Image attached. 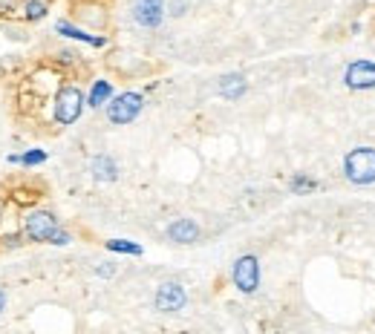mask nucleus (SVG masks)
I'll use <instances>...</instances> for the list:
<instances>
[{
	"label": "nucleus",
	"instance_id": "obj_7",
	"mask_svg": "<svg viewBox=\"0 0 375 334\" xmlns=\"http://www.w3.org/2000/svg\"><path fill=\"white\" fill-rule=\"evenodd\" d=\"M165 18V6L162 0H136L133 3V21L138 26H147V29H156Z\"/></svg>",
	"mask_w": 375,
	"mask_h": 334
},
{
	"label": "nucleus",
	"instance_id": "obj_6",
	"mask_svg": "<svg viewBox=\"0 0 375 334\" xmlns=\"http://www.w3.org/2000/svg\"><path fill=\"white\" fill-rule=\"evenodd\" d=\"M185 303H188L185 288L179 285V283H165V285H159V291H156V309H159V311L173 314V311H179V309H185Z\"/></svg>",
	"mask_w": 375,
	"mask_h": 334
},
{
	"label": "nucleus",
	"instance_id": "obj_1",
	"mask_svg": "<svg viewBox=\"0 0 375 334\" xmlns=\"http://www.w3.org/2000/svg\"><path fill=\"white\" fill-rule=\"evenodd\" d=\"M343 173L352 185H372L375 182V150L372 147H355L346 153Z\"/></svg>",
	"mask_w": 375,
	"mask_h": 334
},
{
	"label": "nucleus",
	"instance_id": "obj_2",
	"mask_svg": "<svg viewBox=\"0 0 375 334\" xmlns=\"http://www.w3.org/2000/svg\"><path fill=\"white\" fill-rule=\"evenodd\" d=\"M81 110H84V92L78 87H64L55 95V121L73 124V121H78Z\"/></svg>",
	"mask_w": 375,
	"mask_h": 334
},
{
	"label": "nucleus",
	"instance_id": "obj_11",
	"mask_svg": "<svg viewBox=\"0 0 375 334\" xmlns=\"http://www.w3.org/2000/svg\"><path fill=\"white\" fill-rule=\"evenodd\" d=\"M219 92L226 95V99H240L245 92V78L243 75H226L219 81Z\"/></svg>",
	"mask_w": 375,
	"mask_h": 334
},
{
	"label": "nucleus",
	"instance_id": "obj_12",
	"mask_svg": "<svg viewBox=\"0 0 375 334\" xmlns=\"http://www.w3.org/2000/svg\"><path fill=\"white\" fill-rule=\"evenodd\" d=\"M110 92H113V90H110V81H95L87 104H90V107H101V104L110 99Z\"/></svg>",
	"mask_w": 375,
	"mask_h": 334
},
{
	"label": "nucleus",
	"instance_id": "obj_5",
	"mask_svg": "<svg viewBox=\"0 0 375 334\" xmlns=\"http://www.w3.org/2000/svg\"><path fill=\"white\" fill-rule=\"evenodd\" d=\"M234 285H237L243 294H254L257 285H260V262L257 257L245 254L234 262Z\"/></svg>",
	"mask_w": 375,
	"mask_h": 334
},
{
	"label": "nucleus",
	"instance_id": "obj_15",
	"mask_svg": "<svg viewBox=\"0 0 375 334\" xmlns=\"http://www.w3.org/2000/svg\"><path fill=\"white\" fill-rule=\"evenodd\" d=\"M44 15H47V6L40 3V0H29V3H26V18L38 21V18H44Z\"/></svg>",
	"mask_w": 375,
	"mask_h": 334
},
{
	"label": "nucleus",
	"instance_id": "obj_8",
	"mask_svg": "<svg viewBox=\"0 0 375 334\" xmlns=\"http://www.w3.org/2000/svg\"><path fill=\"white\" fill-rule=\"evenodd\" d=\"M346 87L350 90H372L375 87V64L372 61H355L346 69Z\"/></svg>",
	"mask_w": 375,
	"mask_h": 334
},
{
	"label": "nucleus",
	"instance_id": "obj_14",
	"mask_svg": "<svg viewBox=\"0 0 375 334\" xmlns=\"http://www.w3.org/2000/svg\"><path fill=\"white\" fill-rule=\"evenodd\" d=\"M107 248H110V250H119V254H136V257L142 254V248L133 245V242H124V240H110Z\"/></svg>",
	"mask_w": 375,
	"mask_h": 334
},
{
	"label": "nucleus",
	"instance_id": "obj_19",
	"mask_svg": "<svg viewBox=\"0 0 375 334\" xmlns=\"http://www.w3.org/2000/svg\"><path fill=\"white\" fill-rule=\"evenodd\" d=\"M99 274H101V277H113V266H110V268H107V266L99 268Z\"/></svg>",
	"mask_w": 375,
	"mask_h": 334
},
{
	"label": "nucleus",
	"instance_id": "obj_10",
	"mask_svg": "<svg viewBox=\"0 0 375 334\" xmlns=\"http://www.w3.org/2000/svg\"><path fill=\"white\" fill-rule=\"evenodd\" d=\"M116 162L110 159V156H99V159H93V176L95 179H101V182H113L116 179Z\"/></svg>",
	"mask_w": 375,
	"mask_h": 334
},
{
	"label": "nucleus",
	"instance_id": "obj_13",
	"mask_svg": "<svg viewBox=\"0 0 375 334\" xmlns=\"http://www.w3.org/2000/svg\"><path fill=\"white\" fill-rule=\"evenodd\" d=\"M58 32H61V35H69V38H78V40H90V44H95V47L104 44V38H90V35H84L81 29H75V26H69V23H58Z\"/></svg>",
	"mask_w": 375,
	"mask_h": 334
},
{
	"label": "nucleus",
	"instance_id": "obj_18",
	"mask_svg": "<svg viewBox=\"0 0 375 334\" xmlns=\"http://www.w3.org/2000/svg\"><path fill=\"white\" fill-rule=\"evenodd\" d=\"M69 242V236L64 233V231H58V233H55V240H52V245H66Z\"/></svg>",
	"mask_w": 375,
	"mask_h": 334
},
{
	"label": "nucleus",
	"instance_id": "obj_16",
	"mask_svg": "<svg viewBox=\"0 0 375 334\" xmlns=\"http://www.w3.org/2000/svg\"><path fill=\"white\" fill-rule=\"evenodd\" d=\"M317 185L312 182V179H306V176H295L291 179V190L295 193H306V190H315Z\"/></svg>",
	"mask_w": 375,
	"mask_h": 334
},
{
	"label": "nucleus",
	"instance_id": "obj_4",
	"mask_svg": "<svg viewBox=\"0 0 375 334\" xmlns=\"http://www.w3.org/2000/svg\"><path fill=\"white\" fill-rule=\"evenodd\" d=\"M23 228H26V236H29V240L52 242L55 233H58V219H55L52 214H47V211H32L29 216H26Z\"/></svg>",
	"mask_w": 375,
	"mask_h": 334
},
{
	"label": "nucleus",
	"instance_id": "obj_9",
	"mask_svg": "<svg viewBox=\"0 0 375 334\" xmlns=\"http://www.w3.org/2000/svg\"><path fill=\"white\" fill-rule=\"evenodd\" d=\"M168 236L171 242H179V245H188V242H197L199 236V225L193 219H176L173 225L168 228Z\"/></svg>",
	"mask_w": 375,
	"mask_h": 334
},
{
	"label": "nucleus",
	"instance_id": "obj_3",
	"mask_svg": "<svg viewBox=\"0 0 375 334\" xmlns=\"http://www.w3.org/2000/svg\"><path fill=\"white\" fill-rule=\"evenodd\" d=\"M142 104H145V99L138 92H121L119 99L110 101L107 118L113 121V124H130L138 113H142Z\"/></svg>",
	"mask_w": 375,
	"mask_h": 334
},
{
	"label": "nucleus",
	"instance_id": "obj_17",
	"mask_svg": "<svg viewBox=\"0 0 375 334\" xmlns=\"http://www.w3.org/2000/svg\"><path fill=\"white\" fill-rule=\"evenodd\" d=\"M44 159H47V153H44V150H29V153H26V156H21V162H23V164H40Z\"/></svg>",
	"mask_w": 375,
	"mask_h": 334
},
{
	"label": "nucleus",
	"instance_id": "obj_20",
	"mask_svg": "<svg viewBox=\"0 0 375 334\" xmlns=\"http://www.w3.org/2000/svg\"><path fill=\"white\" fill-rule=\"evenodd\" d=\"M3 305H6V297H3V291H0V311H3Z\"/></svg>",
	"mask_w": 375,
	"mask_h": 334
}]
</instances>
